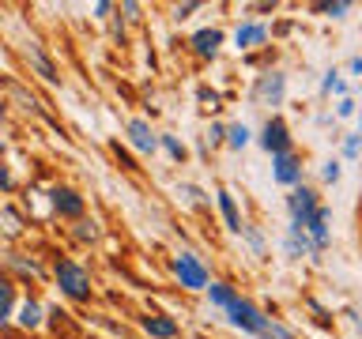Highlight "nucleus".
I'll use <instances>...</instances> for the list:
<instances>
[{"label": "nucleus", "instance_id": "1", "mask_svg": "<svg viewBox=\"0 0 362 339\" xmlns=\"http://www.w3.org/2000/svg\"><path fill=\"white\" fill-rule=\"evenodd\" d=\"M227 313H230V321H234L238 328H246V332H253V335H260V339H291L279 324H272V316H260V313L253 309V305L241 302V298H238L234 305H230Z\"/></svg>", "mask_w": 362, "mask_h": 339}, {"label": "nucleus", "instance_id": "2", "mask_svg": "<svg viewBox=\"0 0 362 339\" xmlns=\"http://www.w3.org/2000/svg\"><path fill=\"white\" fill-rule=\"evenodd\" d=\"M57 279H61L64 294H68V298H76V302H83L87 294H91V283H87L83 268L72 264V260H61V264H57Z\"/></svg>", "mask_w": 362, "mask_h": 339}, {"label": "nucleus", "instance_id": "3", "mask_svg": "<svg viewBox=\"0 0 362 339\" xmlns=\"http://www.w3.org/2000/svg\"><path fill=\"white\" fill-rule=\"evenodd\" d=\"M174 271H178L181 287H189V290H204L207 287V271H204V264L193 253H181L178 260H174Z\"/></svg>", "mask_w": 362, "mask_h": 339}, {"label": "nucleus", "instance_id": "4", "mask_svg": "<svg viewBox=\"0 0 362 339\" xmlns=\"http://www.w3.org/2000/svg\"><path fill=\"white\" fill-rule=\"evenodd\" d=\"M317 211H321V207L313 204V192L306 189V185L291 192V215H294V223H291V226H298V230H310V223L317 218Z\"/></svg>", "mask_w": 362, "mask_h": 339}, {"label": "nucleus", "instance_id": "5", "mask_svg": "<svg viewBox=\"0 0 362 339\" xmlns=\"http://www.w3.org/2000/svg\"><path fill=\"white\" fill-rule=\"evenodd\" d=\"M260 144H265V151H272V155H287V147H291L287 125H283L279 117H272L265 125V132H260Z\"/></svg>", "mask_w": 362, "mask_h": 339}, {"label": "nucleus", "instance_id": "6", "mask_svg": "<svg viewBox=\"0 0 362 339\" xmlns=\"http://www.w3.org/2000/svg\"><path fill=\"white\" fill-rule=\"evenodd\" d=\"M283 91H287V80H283L279 72H272V75H265V80L257 83V98H260V102H268V106H279Z\"/></svg>", "mask_w": 362, "mask_h": 339}, {"label": "nucleus", "instance_id": "7", "mask_svg": "<svg viewBox=\"0 0 362 339\" xmlns=\"http://www.w3.org/2000/svg\"><path fill=\"white\" fill-rule=\"evenodd\" d=\"M298 178H302V166H298V159L291 155H276V181L279 185H298Z\"/></svg>", "mask_w": 362, "mask_h": 339}, {"label": "nucleus", "instance_id": "8", "mask_svg": "<svg viewBox=\"0 0 362 339\" xmlns=\"http://www.w3.org/2000/svg\"><path fill=\"white\" fill-rule=\"evenodd\" d=\"M128 140H133V147L144 151V155H151V151H155V144H159V140L151 136L147 121H128Z\"/></svg>", "mask_w": 362, "mask_h": 339}, {"label": "nucleus", "instance_id": "9", "mask_svg": "<svg viewBox=\"0 0 362 339\" xmlns=\"http://www.w3.org/2000/svg\"><path fill=\"white\" fill-rule=\"evenodd\" d=\"M53 207H57L61 215H68V218L83 215V200H80L76 192H68V189H57V192H53Z\"/></svg>", "mask_w": 362, "mask_h": 339}, {"label": "nucleus", "instance_id": "10", "mask_svg": "<svg viewBox=\"0 0 362 339\" xmlns=\"http://www.w3.org/2000/svg\"><path fill=\"white\" fill-rule=\"evenodd\" d=\"M219 42H223V30H196V35H193V49L200 53V57H215Z\"/></svg>", "mask_w": 362, "mask_h": 339}, {"label": "nucleus", "instance_id": "11", "mask_svg": "<svg viewBox=\"0 0 362 339\" xmlns=\"http://www.w3.org/2000/svg\"><path fill=\"white\" fill-rule=\"evenodd\" d=\"M219 211H223L230 230H234V234H246V223L238 218V207H234V196H230V192H219Z\"/></svg>", "mask_w": 362, "mask_h": 339}, {"label": "nucleus", "instance_id": "12", "mask_svg": "<svg viewBox=\"0 0 362 339\" xmlns=\"http://www.w3.org/2000/svg\"><path fill=\"white\" fill-rule=\"evenodd\" d=\"M265 38H268V30L260 23H246V27H238V35H234L238 49H249V46H257V42H265Z\"/></svg>", "mask_w": 362, "mask_h": 339}, {"label": "nucleus", "instance_id": "13", "mask_svg": "<svg viewBox=\"0 0 362 339\" xmlns=\"http://www.w3.org/2000/svg\"><path fill=\"white\" fill-rule=\"evenodd\" d=\"M144 332L159 335V339H170V335H178V324L167 321V316H144Z\"/></svg>", "mask_w": 362, "mask_h": 339}, {"label": "nucleus", "instance_id": "14", "mask_svg": "<svg viewBox=\"0 0 362 339\" xmlns=\"http://www.w3.org/2000/svg\"><path fill=\"white\" fill-rule=\"evenodd\" d=\"M310 234H313V249H325L328 245V207L317 211V218L310 223Z\"/></svg>", "mask_w": 362, "mask_h": 339}, {"label": "nucleus", "instance_id": "15", "mask_svg": "<svg viewBox=\"0 0 362 339\" xmlns=\"http://www.w3.org/2000/svg\"><path fill=\"white\" fill-rule=\"evenodd\" d=\"M27 61L30 64H35V68L42 72V75H46V80L53 83V80H57V72H53V64L46 61V57H42V49H38V42H30V46H27Z\"/></svg>", "mask_w": 362, "mask_h": 339}, {"label": "nucleus", "instance_id": "16", "mask_svg": "<svg viewBox=\"0 0 362 339\" xmlns=\"http://www.w3.org/2000/svg\"><path fill=\"white\" fill-rule=\"evenodd\" d=\"M207 294H212V302L223 305V309H230V305L238 302V294L230 290V287H223V283H212V287H207Z\"/></svg>", "mask_w": 362, "mask_h": 339}, {"label": "nucleus", "instance_id": "17", "mask_svg": "<svg viewBox=\"0 0 362 339\" xmlns=\"http://www.w3.org/2000/svg\"><path fill=\"white\" fill-rule=\"evenodd\" d=\"M19 321H23L27 328H35V324L42 321V309H38L35 302H27V305H23V316H19Z\"/></svg>", "mask_w": 362, "mask_h": 339}, {"label": "nucleus", "instance_id": "18", "mask_svg": "<svg viewBox=\"0 0 362 339\" xmlns=\"http://www.w3.org/2000/svg\"><path fill=\"white\" fill-rule=\"evenodd\" d=\"M246 144H249V128L234 125V128H230V147H246Z\"/></svg>", "mask_w": 362, "mask_h": 339}, {"label": "nucleus", "instance_id": "19", "mask_svg": "<svg viewBox=\"0 0 362 339\" xmlns=\"http://www.w3.org/2000/svg\"><path fill=\"white\" fill-rule=\"evenodd\" d=\"M347 8H351V4H344V0H336V4H317V12H328V16H336V19H339V16L347 12Z\"/></svg>", "mask_w": 362, "mask_h": 339}, {"label": "nucleus", "instance_id": "20", "mask_svg": "<svg viewBox=\"0 0 362 339\" xmlns=\"http://www.w3.org/2000/svg\"><path fill=\"white\" fill-rule=\"evenodd\" d=\"M162 147H167L174 159H185V147H181V144H178V140H174V136H162Z\"/></svg>", "mask_w": 362, "mask_h": 339}, {"label": "nucleus", "instance_id": "21", "mask_svg": "<svg viewBox=\"0 0 362 339\" xmlns=\"http://www.w3.org/2000/svg\"><path fill=\"white\" fill-rule=\"evenodd\" d=\"M325 91H328V94H332V91H336V94H344L347 87H344V80H336V72H328V80H325Z\"/></svg>", "mask_w": 362, "mask_h": 339}, {"label": "nucleus", "instance_id": "22", "mask_svg": "<svg viewBox=\"0 0 362 339\" xmlns=\"http://www.w3.org/2000/svg\"><path fill=\"white\" fill-rule=\"evenodd\" d=\"M321 178H325L328 185H336V181H339V162H328V166L321 170Z\"/></svg>", "mask_w": 362, "mask_h": 339}, {"label": "nucleus", "instance_id": "23", "mask_svg": "<svg viewBox=\"0 0 362 339\" xmlns=\"http://www.w3.org/2000/svg\"><path fill=\"white\" fill-rule=\"evenodd\" d=\"M246 238H249V245H253L257 253H265V238H260V234L253 230V226H246Z\"/></svg>", "mask_w": 362, "mask_h": 339}, {"label": "nucleus", "instance_id": "24", "mask_svg": "<svg viewBox=\"0 0 362 339\" xmlns=\"http://www.w3.org/2000/svg\"><path fill=\"white\" fill-rule=\"evenodd\" d=\"M4 223H8V226H4L8 234H19V218H16V211H12V207H4Z\"/></svg>", "mask_w": 362, "mask_h": 339}, {"label": "nucleus", "instance_id": "25", "mask_svg": "<svg viewBox=\"0 0 362 339\" xmlns=\"http://www.w3.org/2000/svg\"><path fill=\"white\" fill-rule=\"evenodd\" d=\"M4 316H12V309H16V298H12V283H4Z\"/></svg>", "mask_w": 362, "mask_h": 339}, {"label": "nucleus", "instance_id": "26", "mask_svg": "<svg viewBox=\"0 0 362 339\" xmlns=\"http://www.w3.org/2000/svg\"><path fill=\"white\" fill-rule=\"evenodd\" d=\"M358 147H362V140H358V136H347V144H344V155H347V159H355V155H358Z\"/></svg>", "mask_w": 362, "mask_h": 339}, {"label": "nucleus", "instance_id": "27", "mask_svg": "<svg viewBox=\"0 0 362 339\" xmlns=\"http://www.w3.org/2000/svg\"><path fill=\"white\" fill-rule=\"evenodd\" d=\"M355 113V102H351V98H344V102H339V117H351Z\"/></svg>", "mask_w": 362, "mask_h": 339}, {"label": "nucleus", "instance_id": "28", "mask_svg": "<svg viewBox=\"0 0 362 339\" xmlns=\"http://www.w3.org/2000/svg\"><path fill=\"white\" fill-rule=\"evenodd\" d=\"M189 12H196V4H178V19H189Z\"/></svg>", "mask_w": 362, "mask_h": 339}, {"label": "nucleus", "instance_id": "29", "mask_svg": "<svg viewBox=\"0 0 362 339\" xmlns=\"http://www.w3.org/2000/svg\"><path fill=\"white\" fill-rule=\"evenodd\" d=\"M351 72H358V75H362V57H355V61H351Z\"/></svg>", "mask_w": 362, "mask_h": 339}]
</instances>
